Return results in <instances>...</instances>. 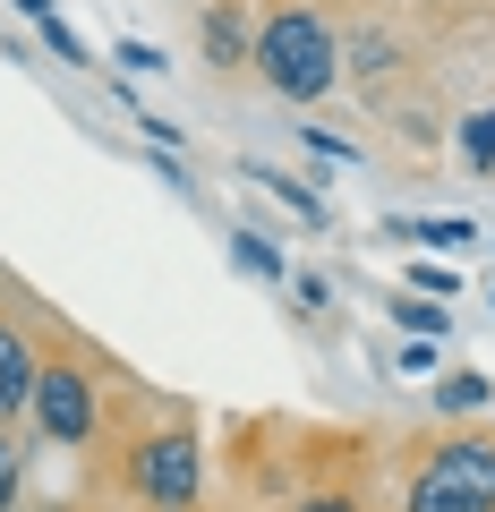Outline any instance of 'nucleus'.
Listing matches in <instances>:
<instances>
[{
  "label": "nucleus",
  "mask_w": 495,
  "mask_h": 512,
  "mask_svg": "<svg viewBox=\"0 0 495 512\" xmlns=\"http://www.w3.org/2000/svg\"><path fill=\"white\" fill-rule=\"evenodd\" d=\"M248 171H257V180H265V188H274V197H282V205H291V214H299V222H325V197H316V188H308V180H291V171H265V163H248Z\"/></svg>",
  "instance_id": "9"
},
{
  "label": "nucleus",
  "mask_w": 495,
  "mask_h": 512,
  "mask_svg": "<svg viewBox=\"0 0 495 512\" xmlns=\"http://www.w3.org/2000/svg\"><path fill=\"white\" fill-rule=\"evenodd\" d=\"M18 9H26V18H52V0H18Z\"/></svg>",
  "instance_id": "17"
},
{
  "label": "nucleus",
  "mask_w": 495,
  "mask_h": 512,
  "mask_svg": "<svg viewBox=\"0 0 495 512\" xmlns=\"http://www.w3.org/2000/svg\"><path fill=\"white\" fill-rule=\"evenodd\" d=\"M257 77L282 103H325V94L342 86V35L325 26V9L282 0L274 18L257 26Z\"/></svg>",
  "instance_id": "1"
},
{
  "label": "nucleus",
  "mask_w": 495,
  "mask_h": 512,
  "mask_svg": "<svg viewBox=\"0 0 495 512\" xmlns=\"http://www.w3.org/2000/svg\"><path fill=\"white\" fill-rule=\"evenodd\" d=\"M120 478H129V495L146 512H197L205 495V453L188 427H163V436H137L129 461H120Z\"/></svg>",
  "instance_id": "3"
},
{
  "label": "nucleus",
  "mask_w": 495,
  "mask_h": 512,
  "mask_svg": "<svg viewBox=\"0 0 495 512\" xmlns=\"http://www.w3.org/2000/svg\"><path fill=\"white\" fill-rule=\"evenodd\" d=\"M461 163H470L478 180H495V103L461 120Z\"/></svg>",
  "instance_id": "8"
},
{
  "label": "nucleus",
  "mask_w": 495,
  "mask_h": 512,
  "mask_svg": "<svg viewBox=\"0 0 495 512\" xmlns=\"http://www.w3.org/2000/svg\"><path fill=\"white\" fill-rule=\"evenodd\" d=\"M299 512H367V504H359V495H308Z\"/></svg>",
  "instance_id": "16"
},
{
  "label": "nucleus",
  "mask_w": 495,
  "mask_h": 512,
  "mask_svg": "<svg viewBox=\"0 0 495 512\" xmlns=\"http://www.w3.org/2000/svg\"><path fill=\"white\" fill-rule=\"evenodd\" d=\"M35 376H43V350H35V333H26L18 316L0 308V427L18 419V410H35Z\"/></svg>",
  "instance_id": "5"
},
{
  "label": "nucleus",
  "mask_w": 495,
  "mask_h": 512,
  "mask_svg": "<svg viewBox=\"0 0 495 512\" xmlns=\"http://www.w3.org/2000/svg\"><path fill=\"white\" fill-rule=\"evenodd\" d=\"M402 231H410V239H427V248H470V239H478L470 222H402Z\"/></svg>",
  "instance_id": "12"
},
{
  "label": "nucleus",
  "mask_w": 495,
  "mask_h": 512,
  "mask_svg": "<svg viewBox=\"0 0 495 512\" xmlns=\"http://www.w3.org/2000/svg\"><path fill=\"white\" fill-rule=\"evenodd\" d=\"M35 26H43V43H52V52H60V60H77V69H86V60H94V52H86V43H77V35H69V18H60V9H52V18H35Z\"/></svg>",
  "instance_id": "13"
},
{
  "label": "nucleus",
  "mask_w": 495,
  "mask_h": 512,
  "mask_svg": "<svg viewBox=\"0 0 495 512\" xmlns=\"http://www.w3.org/2000/svg\"><path fill=\"white\" fill-rule=\"evenodd\" d=\"M205 60H214L222 77H231V69H257V35L239 26V0H214V9H205Z\"/></svg>",
  "instance_id": "6"
},
{
  "label": "nucleus",
  "mask_w": 495,
  "mask_h": 512,
  "mask_svg": "<svg viewBox=\"0 0 495 512\" xmlns=\"http://www.w3.org/2000/svg\"><path fill=\"white\" fill-rule=\"evenodd\" d=\"M393 316H402V325H419L427 342H436V333H444V308H419V299H402V308H393Z\"/></svg>",
  "instance_id": "14"
},
{
  "label": "nucleus",
  "mask_w": 495,
  "mask_h": 512,
  "mask_svg": "<svg viewBox=\"0 0 495 512\" xmlns=\"http://www.w3.org/2000/svg\"><path fill=\"white\" fill-rule=\"evenodd\" d=\"M120 69L146 77V69H163V52H154V43H120Z\"/></svg>",
  "instance_id": "15"
},
{
  "label": "nucleus",
  "mask_w": 495,
  "mask_h": 512,
  "mask_svg": "<svg viewBox=\"0 0 495 512\" xmlns=\"http://www.w3.org/2000/svg\"><path fill=\"white\" fill-rule=\"evenodd\" d=\"M402 512H495V436L487 427H461V436L427 444Z\"/></svg>",
  "instance_id": "2"
},
{
  "label": "nucleus",
  "mask_w": 495,
  "mask_h": 512,
  "mask_svg": "<svg viewBox=\"0 0 495 512\" xmlns=\"http://www.w3.org/2000/svg\"><path fill=\"white\" fill-rule=\"evenodd\" d=\"M487 402H495V384L470 376V367H453V376L436 384V410H444V419H470V410H487Z\"/></svg>",
  "instance_id": "7"
},
{
  "label": "nucleus",
  "mask_w": 495,
  "mask_h": 512,
  "mask_svg": "<svg viewBox=\"0 0 495 512\" xmlns=\"http://www.w3.org/2000/svg\"><path fill=\"white\" fill-rule=\"evenodd\" d=\"M35 436H52V444H86L94 427H103V393H94V367L86 359H43V376H35Z\"/></svg>",
  "instance_id": "4"
},
{
  "label": "nucleus",
  "mask_w": 495,
  "mask_h": 512,
  "mask_svg": "<svg viewBox=\"0 0 495 512\" xmlns=\"http://www.w3.org/2000/svg\"><path fill=\"white\" fill-rule=\"evenodd\" d=\"M18 487H26V444L0 427V512H18Z\"/></svg>",
  "instance_id": "11"
},
{
  "label": "nucleus",
  "mask_w": 495,
  "mask_h": 512,
  "mask_svg": "<svg viewBox=\"0 0 495 512\" xmlns=\"http://www.w3.org/2000/svg\"><path fill=\"white\" fill-rule=\"evenodd\" d=\"M231 256H239V274H257V282H282V274H291V265H282L257 231H231Z\"/></svg>",
  "instance_id": "10"
}]
</instances>
